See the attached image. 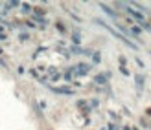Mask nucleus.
Wrapping results in <instances>:
<instances>
[{
  "label": "nucleus",
  "mask_w": 151,
  "mask_h": 130,
  "mask_svg": "<svg viewBox=\"0 0 151 130\" xmlns=\"http://www.w3.org/2000/svg\"><path fill=\"white\" fill-rule=\"evenodd\" d=\"M134 82H137V88L138 90H144V75H142V73L134 75Z\"/></svg>",
  "instance_id": "6"
},
{
  "label": "nucleus",
  "mask_w": 151,
  "mask_h": 130,
  "mask_svg": "<svg viewBox=\"0 0 151 130\" xmlns=\"http://www.w3.org/2000/svg\"><path fill=\"white\" fill-rule=\"evenodd\" d=\"M109 77H111V73L109 72H103V73H100V75H96V77H94V82H96V85H107Z\"/></svg>",
  "instance_id": "5"
},
{
  "label": "nucleus",
  "mask_w": 151,
  "mask_h": 130,
  "mask_svg": "<svg viewBox=\"0 0 151 130\" xmlns=\"http://www.w3.org/2000/svg\"><path fill=\"white\" fill-rule=\"evenodd\" d=\"M94 22H96V24H100L101 28H105V29H107L109 33H112V35H114L116 39H120V40H122V42H124V44L127 46V48H131V50H138V46L134 44V42H133L131 39H127V37H124V35L120 33V31H116V29L112 28V26H109V24H107V22H105V20H101V18H96Z\"/></svg>",
  "instance_id": "1"
},
{
  "label": "nucleus",
  "mask_w": 151,
  "mask_h": 130,
  "mask_svg": "<svg viewBox=\"0 0 151 130\" xmlns=\"http://www.w3.org/2000/svg\"><path fill=\"white\" fill-rule=\"evenodd\" d=\"M98 6H100V9H101V11H103L105 15H107V17H109V18H112V20H116V18L120 17V13H118L116 9H112V7H111V6H107V4H101V2H100V4H98Z\"/></svg>",
  "instance_id": "2"
},
{
  "label": "nucleus",
  "mask_w": 151,
  "mask_h": 130,
  "mask_svg": "<svg viewBox=\"0 0 151 130\" xmlns=\"http://www.w3.org/2000/svg\"><path fill=\"white\" fill-rule=\"evenodd\" d=\"M50 90L54 94H59V95H74L76 94V90L70 86H50Z\"/></svg>",
  "instance_id": "3"
},
{
  "label": "nucleus",
  "mask_w": 151,
  "mask_h": 130,
  "mask_svg": "<svg viewBox=\"0 0 151 130\" xmlns=\"http://www.w3.org/2000/svg\"><path fill=\"white\" fill-rule=\"evenodd\" d=\"M125 11L129 13L133 18H137V20L140 22V24H142V22H144V18H146V15H144V13H140V11H137V9H133V7H129L127 4H125Z\"/></svg>",
  "instance_id": "4"
},
{
  "label": "nucleus",
  "mask_w": 151,
  "mask_h": 130,
  "mask_svg": "<svg viewBox=\"0 0 151 130\" xmlns=\"http://www.w3.org/2000/svg\"><path fill=\"white\" fill-rule=\"evenodd\" d=\"M19 39H20V40H28V39H29V35H28V33H20V35H19Z\"/></svg>",
  "instance_id": "11"
},
{
  "label": "nucleus",
  "mask_w": 151,
  "mask_h": 130,
  "mask_svg": "<svg viewBox=\"0 0 151 130\" xmlns=\"http://www.w3.org/2000/svg\"><path fill=\"white\" fill-rule=\"evenodd\" d=\"M120 72H122V73L125 75V77H127V75H131V72H129V70H127V68H125V66H120Z\"/></svg>",
  "instance_id": "9"
},
{
  "label": "nucleus",
  "mask_w": 151,
  "mask_h": 130,
  "mask_svg": "<svg viewBox=\"0 0 151 130\" xmlns=\"http://www.w3.org/2000/svg\"><path fill=\"white\" fill-rule=\"evenodd\" d=\"M109 130H118V126H114V125H109Z\"/></svg>",
  "instance_id": "14"
},
{
  "label": "nucleus",
  "mask_w": 151,
  "mask_h": 130,
  "mask_svg": "<svg viewBox=\"0 0 151 130\" xmlns=\"http://www.w3.org/2000/svg\"><path fill=\"white\" fill-rule=\"evenodd\" d=\"M55 26H57V29H59V31H61V33H66V29H65V26L61 24V22H57Z\"/></svg>",
  "instance_id": "10"
},
{
  "label": "nucleus",
  "mask_w": 151,
  "mask_h": 130,
  "mask_svg": "<svg viewBox=\"0 0 151 130\" xmlns=\"http://www.w3.org/2000/svg\"><path fill=\"white\" fill-rule=\"evenodd\" d=\"M0 66H6V63H4V60H2V59H0Z\"/></svg>",
  "instance_id": "16"
},
{
  "label": "nucleus",
  "mask_w": 151,
  "mask_h": 130,
  "mask_svg": "<svg viewBox=\"0 0 151 130\" xmlns=\"http://www.w3.org/2000/svg\"><path fill=\"white\" fill-rule=\"evenodd\" d=\"M65 79H66V81H70V79H72V73H70V72H66V73H65Z\"/></svg>",
  "instance_id": "13"
},
{
  "label": "nucleus",
  "mask_w": 151,
  "mask_h": 130,
  "mask_svg": "<svg viewBox=\"0 0 151 130\" xmlns=\"http://www.w3.org/2000/svg\"><path fill=\"white\" fill-rule=\"evenodd\" d=\"M125 63H127V59H125V57H124V55H122V57H120V66H124V64H125Z\"/></svg>",
  "instance_id": "12"
},
{
  "label": "nucleus",
  "mask_w": 151,
  "mask_h": 130,
  "mask_svg": "<svg viewBox=\"0 0 151 130\" xmlns=\"http://www.w3.org/2000/svg\"><path fill=\"white\" fill-rule=\"evenodd\" d=\"M4 39H6V35H4V33H0V40H4Z\"/></svg>",
  "instance_id": "15"
},
{
  "label": "nucleus",
  "mask_w": 151,
  "mask_h": 130,
  "mask_svg": "<svg viewBox=\"0 0 151 130\" xmlns=\"http://www.w3.org/2000/svg\"><path fill=\"white\" fill-rule=\"evenodd\" d=\"M92 63H94V64H100V63H101V53H100V51L92 53Z\"/></svg>",
  "instance_id": "7"
},
{
  "label": "nucleus",
  "mask_w": 151,
  "mask_h": 130,
  "mask_svg": "<svg viewBox=\"0 0 151 130\" xmlns=\"http://www.w3.org/2000/svg\"><path fill=\"white\" fill-rule=\"evenodd\" d=\"M0 6H2V4H0Z\"/></svg>",
  "instance_id": "17"
},
{
  "label": "nucleus",
  "mask_w": 151,
  "mask_h": 130,
  "mask_svg": "<svg viewBox=\"0 0 151 130\" xmlns=\"http://www.w3.org/2000/svg\"><path fill=\"white\" fill-rule=\"evenodd\" d=\"M20 9H22V13H32V6H29V4H22Z\"/></svg>",
  "instance_id": "8"
}]
</instances>
